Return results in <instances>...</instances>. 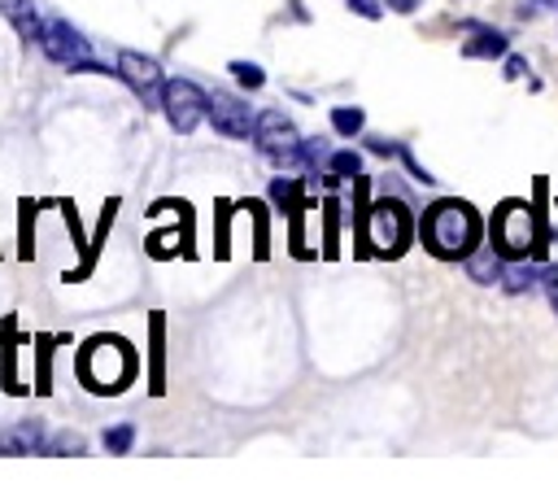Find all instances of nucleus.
Masks as SVG:
<instances>
[{"label":"nucleus","instance_id":"10","mask_svg":"<svg viewBox=\"0 0 558 493\" xmlns=\"http://www.w3.org/2000/svg\"><path fill=\"white\" fill-rule=\"evenodd\" d=\"M44 445V423L39 419H17L0 428V454H35Z\"/></svg>","mask_w":558,"mask_h":493},{"label":"nucleus","instance_id":"17","mask_svg":"<svg viewBox=\"0 0 558 493\" xmlns=\"http://www.w3.org/2000/svg\"><path fill=\"white\" fill-rule=\"evenodd\" d=\"M331 175H336V179H357V175H362V157L349 153V148H344V153H331Z\"/></svg>","mask_w":558,"mask_h":493},{"label":"nucleus","instance_id":"16","mask_svg":"<svg viewBox=\"0 0 558 493\" xmlns=\"http://www.w3.org/2000/svg\"><path fill=\"white\" fill-rule=\"evenodd\" d=\"M536 275H541V266L519 262V266H510V270L501 275V284H506V292H527V288L536 284Z\"/></svg>","mask_w":558,"mask_h":493},{"label":"nucleus","instance_id":"9","mask_svg":"<svg viewBox=\"0 0 558 493\" xmlns=\"http://www.w3.org/2000/svg\"><path fill=\"white\" fill-rule=\"evenodd\" d=\"M209 122H214V131H222L231 140H248L253 127H257V118L248 113V105L240 96H231V92H214L209 96Z\"/></svg>","mask_w":558,"mask_h":493},{"label":"nucleus","instance_id":"23","mask_svg":"<svg viewBox=\"0 0 558 493\" xmlns=\"http://www.w3.org/2000/svg\"><path fill=\"white\" fill-rule=\"evenodd\" d=\"M349 9H357L362 17H379V13H384V4H379V0H349Z\"/></svg>","mask_w":558,"mask_h":493},{"label":"nucleus","instance_id":"6","mask_svg":"<svg viewBox=\"0 0 558 493\" xmlns=\"http://www.w3.org/2000/svg\"><path fill=\"white\" fill-rule=\"evenodd\" d=\"M161 109L179 135H192L201 127V118H209V96L192 79H170L161 92Z\"/></svg>","mask_w":558,"mask_h":493},{"label":"nucleus","instance_id":"19","mask_svg":"<svg viewBox=\"0 0 558 493\" xmlns=\"http://www.w3.org/2000/svg\"><path fill=\"white\" fill-rule=\"evenodd\" d=\"M131 441H135V428H131V423L105 428V449H109V454H126V449H131Z\"/></svg>","mask_w":558,"mask_h":493},{"label":"nucleus","instance_id":"7","mask_svg":"<svg viewBox=\"0 0 558 493\" xmlns=\"http://www.w3.org/2000/svg\"><path fill=\"white\" fill-rule=\"evenodd\" d=\"M493 240H497V249L510 253V257L527 253V244H536V240H532V205L506 201V205L497 209V218H493Z\"/></svg>","mask_w":558,"mask_h":493},{"label":"nucleus","instance_id":"24","mask_svg":"<svg viewBox=\"0 0 558 493\" xmlns=\"http://www.w3.org/2000/svg\"><path fill=\"white\" fill-rule=\"evenodd\" d=\"M523 74H527V61L523 57H510L506 61V79H523Z\"/></svg>","mask_w":558,"mask_h":493},{"label":"nucleus","instance_id":"11","mask_svg":"<svg viewBox=\"0 0 558 493\" xmlns=\"http://www.w3.org/2000/svg\"><path fill=\"white\" fill-rule=\"evenodd\" d=\"M462 262H466V275H471L475 284H497V279L506 275V266H501V249H493V244L471 249Z\"/></svg>","mask_w":558,"mask_h":493},{"label":"nucleus","instance_id":"21","mask_svg":"<svg viewBox=\"0 0 558 493\" xmlns=\"http://www.w3.org/2000/svg\"><path fill=\"white\" fill-rule=\"evenodd\" d=\"M231 74H235V79H240L244 87H253V92H257V87L266 83V74H262V65H253V61H231Z\"/></svg>","mask_w":558,"mask_h":493},{"label":"nucleus","instance_id":"2","mask_svg":"<svg viewBox=\"0 0 558 493\" xmlns=\"http://www.w3.org/2000/svg\"><path fill=\"white\" fill-rule=\"evenodd\" d=\"M78 375L92 393H122L135 375V353L118 336H96V340H87V349L78 358Z\"/></svg>","mask_w":558,"mask_h":493},{"label":"nucleus","instance_id":"1","mask_svg":"<svg viewBox=\"0 0 558 493\" xmlns=\"http://www.w3.org/2000/svg\"><path fill=\"white\" fill-rule=\"evenodd\" d=\"M480 231H484L480 214L458 196H445L423 214V244L445 262H458L471 249H480Z\"/></svg>","mask_w":558,"mask_h":493},{"label":"nucleus","instance_id":"12","mask_svg":"<svg viewBox=\"0 0 558 493\" xmlns=\"http://www.w3.org/2000/svg\"><path fill=\"white\" fill-rule=\"evenodd\" d=\"M0 13L9 17V26H13L22 39H39V35H44V22H39L35 0H0Z\"/></svg>","mask_w":558,"mask_h":493},{"label":"nucleus","instance_id":"5","mask_svg":"<svg viewBox=\"0 0 558 493\" xmlns=\"http://www.w3.org/2000/svg\"><path fill=\"white\" fill-rule=\"evenodd\" d=\"M253 135H257V148H262V157L270 161V166H296L301 157H305V140L296 135V127L279 113V109H266L262 118H257V127H253Z\"/></svg>","mask_w":558,"mask_h":493},{"label":"nucleus","instance_id":"8","mask_svg":"<svg viewBox=\"0 0 558 493\" xmlns=\"http://www.w3.org/2000/svg\"><path fill=\"white\" fill-rule=\"evenodd\" d=\"M118 74H122V83H126L148 109L161 105L166 83H161V70H157L153 57H144V52H118Z\"/></svg>","mask_w":558,"mask_h":493},{"label":"nucleus","instance_id":"18","mask_svg":"<svg viewBox=\"0 0 558 493\" xmlns=\"http://www.w3.org/2000/svg\"><path fill=\"white\" fill-rule=\"evenodd\" d=\"M336 209H340L336 201H327V205H323V218H327V231H323V253H327V257H336V236H340V214H336Z\"/></svg>","mask_w":558,"mask_h":493},{"label":"nucleus","instance_id":"25","mask_svg":"<svg viewBox=\"0 0 558 493\" xmlns=\"http://www.w3.org/2000/svg\"><path fill=\"white\" fill-rule=\"evenodd\" d=\"M414 4L418 0H388V9H397V13H414Z\"/></svg>","mask_w":558,"mask_h":493},{"label":"nucleus","instance_id":"15","mask_svg":"<svg viewBox=\"0 0 558 493\" xmlns=\"http://www.w3.org/2000/svg\"><path fill=\"white\" fill-rule=\"evenodd\" d=\"M331 127H336L340 135H349V140H353V135L366 127V113H362L357 105H340V109H331Z\"/></svg>","mask_w":558,"mask_h":493},{"label":"nucleus","instance_id":"13","mask_svg":"<svg viewBox=\"0 0 558 493\" xmlns=\"http://www.w3.org/2000/svg\"><path fill=\"white\" fill-rule=\"evenodd\" d=\"M501 52H506L501 31H475V39L462 44V57H501Z\"/></svg>","mask_w":558,"mask_h":493},{"label":"nucleus","instance_id":"4","mask_svg":"<svg viewBox=\"0 0 558 493\" xmlns=\"http://www.w3.org/2000/svg\"><path fill=\"white\" fill-rule=\"evenodd\" d=\"M39 48H44V57H48V61H61V65H70V70H83V74H109L100 61H92L87 39H83V35H78L70 22H61V17L44 22Z\"/></svg>","mask_w":558,"mask_h":493},{"label":"nucleus","instance_id":"20","mask_svg":"<svg viewBox=\"0 0 558 493\" xmlns=\"http://www.w3.org/2000/svg\"><path fill=\"white\" fill-rule=\"evenodd\" d=\"M270 201L292 214V209L301 205V201H296V183H292V179H275V183H270Z\"/></svg>","mask_w":558,"mask_h":493},{"label":"nucleus","instance_id":"14","mask_svg":"<svg viewBox=\"0 0 558 493\" xmlns=\"http://www.w3.org/2000/svg\"><path fill=\"white\" fill-rule=\"evenodd\" d=\"M148 332H153V349H148V362H153V371H148V388L161 393V388H166V384H161V332H166V318L153 314V318H148Z\"/></svg>","mask_w":558,"mask_h":493},{"label":"nucleus","instance_id":"3","mask_svg":"<svg viewBox=\"0 0 558 493\" xmlns=\"http://www.w3.org/2000/svg\"><path fill=\"white\" fill-rule=\"evenodd\" d=\"M366 240L379 257H401L410 244V209L397 196H384L366 214Z\"/></svg>","mask_w":558,"mask_h":493},{"label":"nucleus","instance_id":"22","mask_svg":"<svg viewBox=\"0 0 558 493\" xmlns=\"http://www.w3.org/2000/svg\"><path fill=\"white\" fill-rule=\"evenodd\" d=\"M83 445H87V441H83L78 432H61V436H52L48 449H52V454H83Z\"/></svg>","mask_w":558,"mask_h":493},{"label":"nucleus","instance_id":"26","mask_svg":"<svg viewBox=\"0 0 558 493\" xmlns=\"http://www.w3.org/2000/svg\"><path fill=\"white\" fill-rule=\"evenodd\" d=\"M554 314H558V284H554Z\"/></svg>","mask_w":558,"mask_h":493}]
</instances>
